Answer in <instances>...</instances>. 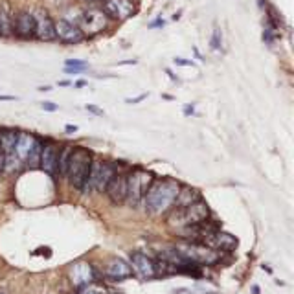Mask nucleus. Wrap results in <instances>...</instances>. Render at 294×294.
<instances>
[{"instance_id":"f257e3e1","label":"nucleus","mask_w":294,"mask_h":294,"mask_svg":"<svg viewBox=\"0 0 294 294\" xmlns=\"http://www.w3.org/2000/svg\"><path fill=\"white\" fill-rule=\"evenodd\" d=\"M180 186L182 184L177 182L175 179H154L145 193L144 201H142L145 212L153 217H160V215L168 213L173 208Z\"/></svg>"},{"instance_id":"f03ea898","label":"nucleus","mask_w":294,"mask_h":294,"mask_svg":"<svg viewBox=\"0 0 294 294\" xmlns=\"http://www.w3.org/2000/svg\"><path fill=\"white\" fill-rule=\"evenodd\" d=\"M92 158H94L92 153L88 149H85V147H72V153H70V160H68V168H67V179L74 189L85 191Z\"/></svg>"},{"instance_id":"7ed1b4c3","label":"nucleus","mask_w":294,"mask_h":294,"mask_svg":"<svg viewBox=\"0 0 294 294\" xmlns=\"http://www.w3.org/2000/svg\"><path fill=\"white\" fill-rule=\"evenodd\" d=\"M204 219H210V208L203 199H199L189 206L171 208L168 215V224L175 230H182V228L193 226Z\"/></svg>"},{"instance_id":"20e7f679","label":"nucleus","mask_w":294,"mask_h":294,"mask_svg":"<svg viewBox=\"0 0 294 294\" xmlns=\"http://www.w3.org/2000/svg\"><path fill=\"white\" fill-rule=\"evenodd\" d=\"M154 179H156L154 173L145 169H133L130 173H127V203L130 206H138Z\"/></svg>"},{"instance_id":"39448f33","label":"nucleus","mask_w":294,"mask_h":294,"mask_svg":"<svg viewBox=\"0 0 294 294\" xmlns=\"http://www.w3.org/2000/svg\"><path fill=\"white\" fill-rule=\"evenodd\" d=\"M177 250L182 254L186 259L193 261L201 267L206 265H217L221 261V252L213 250L212 246L204 245V243H193V241H186L182 245L175 246Z\"/></svg>"},{"instance_id":"423d86ee","label":"nucleus","mask_w":294,"mask_h":294,"mask_svg":"<svg viewBox=\"0 0 294 294\" xmlns=\"http://www.w3.org/2000/svg\"><path fill=\"white\" fill-rule=\"evenodd\" d=\"M116 168L111 162H105L102 158H92L90 171H88V179L85 191H105L107 184L111 180V177L114 175Z\"/></svg>"},{"instance_id":"0eeeda50","label":"nucleus","mask_w":294,"mask_h":294,"mask_svg":"<svg viewBox=\"0 0 294 294\" xmlns=\"http://www.w3.org/2000/svg\"><path fill=\"white\" fill-rule=\"evenodd\" d=\"M109 17L105 15V11L103 10H85L81 13V17H79V22H77V26H79V29L83 31V35L85 37H94V35H100L103 31V29H107V26H109Z\"/></svg>"},{"instance_id":"6e6552de","label":"nucleus","mask_w":294,"mask_h":294,"mask_svg":"<svg viewBox=\"0 0 294 294\" xmlns=\"http://www.w3.org/2000/svg\"><path fill=\"white\" fill-rule=\"evenodd\" d=\"M103 11L109 19L118 20V22H123L135 15L136 11V4L133 0H103Z\"/></svg>"},{"instance_id":"1a4fd4ad","label":"nucleus","mask_w":294,"mask_h":294,"mask_svg":"<svg viewBox=\"0 0 294 294\" xmlns=\"http://www.w3.org/2000/svg\"><path fill=\"white\" fill-rule=\"evenodd\" d=\"M107 197L111 199L112 204H123L127 199V173L116 169L105 188Z\"/></svg>"},{"instance_id":"9d476101","label":"nucleus","mask_w":294,"mask_h":294,"mask_svg":"<svg viewBox=\"0 0 294 294\" xmlns=\"http://www.w3.org/2000/svg\"><path fill=\"white\" fill-rule=\"evenodd\" d=\"M17 129L4 127L0 129V151L4 154V169H13V162H19L15 154V142H17Z\"/></svg>"},{"instance_id":"9b49d317","label":"nucleus","mask_w":294,"mask_h":294,"mask_svg":"<svg viewBox=\"0 0 294 294\" xmlns=\"http://www.w3.org/2000/svg\"><path fill=\"white\" fill-rule=\"evenodd\" d=\"M13 35H17L22 41L35 39V17L31 11L20 10L13 17Z\"/></svg>"},{"instance_id":"f8f14e48","label":"nucleus","mask_w":294,"mask_h":294,"mask_svg":"<svg viewBox=\"0 0 294 294\" xmlns=\"http://www.w3.org/2000/svg\"><path fill=\"white\" fill-rule=\"evenodd\" d=\"M130 269L140 280H153L156 278V269H154V261L151 259L144 252H133L130 254Z\"/></svg>"},{"instance_id":"ddd939ff","label":"nucleus","mask_w":294,"mask_h":294,"mask_svg":"<svg viewBox=\"0 0 294 294\" xmlns=\"http://www.w3.org/2000/svg\"><path fill=\"white\" fill-rule=\"evenodd\" d=\"M31 13L35 17V37L41 41H55V22L48 11L35 10Z\"/></svg>"},{"instance_id":"4468645a","label":"nucleus","mask_w":294,"mask_h":294,"mask_svg":"<svg viewBox=\"0 0 294 294\" xmlns=\"http://www.w3.org/2000/svg\"><path fill=\"white\" fill-rule=\"evenodd\" d=\"M55 39H59L64 44H79L85 39V35L77 24L67 19H59L55 22Z\"/></svg>"},{"instance_id":"2eb2a0df","label":"nucleus","mask_w":294,"mask_h":294,"mask_svg":"<svg viewBox=\"0 0 294 294\" xmlns=\"http://www.w3.org/2000/svg\"><path fill=\"white\" fill-rule=\"evenodd\" d=\"M57 154L59 145L53 140L43 142V149H41V158H39V168L46 171L48 175L57 173Z\"/></svg>"},{"instance_id":"dca6fc26","label":"nucleus","mask_w":294,"mask_h":294,"mask_svg":"<svg viewBox=\"0 0 294 294\" xmlns=\"http://www.w3.org/2000/svg\"><path fill=\"white\" fill-rule=\"evenodd\" d=\"M103 274H105L107 280H111V281H125L133 276V269H130V265L125 259H121V257H112V259L105 265Z\"/></svg>"},{"instance_id":"f3484780","label":"nucleus","mask_w":294,"mask_h":294,"mask_svg":"<svg viewBox=\"0 0 294 294\" xmlns=\"http://www.w3.org/2000/svg\"><path fill=\"white\" fill-rule=\"evenodd\" d=\"M204 245L208 246H212L213 250H217V252H232V250H236V246H237V239L232 234H228V232H222V230H217V232H213L212 236L208 237L206 243Z\"/></svg>"},{"instance_id":"a211bd4d","label":"nucleus","mask_w":294,"mask_h":294,"mask_svg":"<svg viewBox=\"0 0 294 294\" xmlns=\"http://www.w3.org/2000/svg\"><path fill=\"white\" fill-rule=\"evenodd\" d=\"M35 142H37V136L28 133V130H19L17 133V142H15V154H17V158L19 162H24L28 160L29 153L34 149Z\"/></svg>"},{"instance_id":"6ab92c4d","label":"nucleus","mask_w":294,"mask_h":294,"mask_svg":"<svg viewBox=\"0 0 294 294\" xmlns=\"http://www.w3.org/2000/svg\"><path fill=\"white\" fill-rule=\"evenodd\" d=\"M70 280L79 289L83 285L96 280V270L92 269V265H88V263H74L72 269H70Z\"/></svg>"},{"instance_id":"aec40b11","label":"nucleus","mask_w":294,"mask_h":294,"mask_svg":"<svg viewBox=\"0 0 294 294\" xmlns=\"http://www.w3.org/2000/svg\"><path fill=\"white\" fill-rule=\"evenodd\" d=\"M201 199V191L197 188H191V186H180L179 189V195L175 199V204L173 208H182V206H189L193 204L195 201Z\"/></svg>"},{"instance_id":"412c9836","label":"nucleus","mask_w":294,"mask_h":294,"mask_svg":"<svg viewBox=\"0 0 294 294\" xmlns=\"http://www.w3.org/2000/svg\"><path fill=\"white\" fill-rule=\"evenodd\" d=\"M74 145H61L59 147L57 154V173L61 177H67V168H68V160H70V153H72Z\"/></svg>"},{"instance_id":"4be33fe9","label":"nucleus","mask_w":294,"mask_h":294,"mask_svg":"<svg viewBox=\"0 0 294 294\" xmlns=\"http://www.w3.org/2000/svg\"><path fill=\"white\" fill-rule=\"evenodd\" d=\"M0 35H4V37L13 35V17L8 8L0 10Z\"/></svg>"},{"instance_id":"5701e85b","label":"nucleus","mask_w":294,"mask_h":294,"mask_svg":"<svg viewBox=\"0 0 294 294\" xmlns=\"http://www.w3.org/2000/svg\"><path fill=\"white\" fill-rule=\"evenodd\" d=\"M77 294H109L107 287L100 281H90V283L83 285L77 289Z\"/></svg>"},{"instance_id":"b1692460","label":"nucleus","mask_w":294,"mask_h":294,"mask_svg":"<svg viewBox=\"0 0 294 294\" xmlns=\"http://www.w3.org/2000/svg\"><path fill=\"white\" fill-rule=\"evenodd\" d=\"M41 149H43V140H41V138H37V142H35V145H34V149H31V153H29L28 160H26V166H29L31 169H37V168H39Z\"/></svg>"},{"instance_id":"393cba45","label":"nucleus","mask_w":294,"mask_h":294,"mask_svg":"<svg viewBox=\"0 0 294 294\" xmlns=\"http://www.w3.org/2000/svg\"><path fill=\"white\" fill-rule=\"evenodd\" d=\"M212 48H213V50H219V48H221V31H219V28L213 29V35H212Z\"/></svg>"},{"instance_id":"a878e982","label":"nucleus","mask_w":294,"mask_h":294,"mask_svg":"<svg viewBox=\"0 0 294 294\" xmlns=\"http://www.w3.org/2000/svg\"><path fill=\"white\" fill-rule=\"evenodd\" d=\"M88 112H92L94 116H103L105 112H103V109H100L97 105H92V103H87V107H85Z\"/></svg>"},{"instance_id":"bb28decb","label":"nucleus","mask_w":294,"mask_h":294,"mask_svg":"<svg viewBox=\"0 0 294 294\" xmlns=\"http://www.w3.org/2000/svg\"><path fill=\"white\" fill-rule=\"evenodd\" d=\"M67 67H87V61H81V59H68Z\"/></svg>"},{"instance_id":"cd10ccee","label":"nucleus","mask_w":294,"mask_h":294,"mask_svg":"<svg viewBox=\"0 0 294 294\" xmlns=\"http://www.w3.org/2000/svg\"><path fill=\"white\" fill-rule=\"evenodd\" d=\"M87 70V67H67L64 68V72L67 74H81Z\"/></svg>"},{"instance_id":"c85d7f7f","label":"nucleus","mask_w":294,"mask_h":294,"mask_svg":"<svg viewBox=\"0 0 294 294\" xmlns=\"http://www.w3.org/2000/svg\"><path fill=\"white\" fill-rule=\"evenodd\" d=\"M43 109H44V111H57V105H55V103L44 102V103H43Z\"/></svg>"},{"instance_id":"c756f323","label":"nucleus","mask_w":294,"mask_h":294,"mask_svg":"<svg viewBox=\"0 0 294 294\" xmlns=\"http://www.w3.org/2000/svg\"><path fill=\"white\" fill-rule=\"evenodd\" d=\"M76 130H77V125H72V123L64 125V133H67V135H72V133H76Z\"/></svg>"},{"instance_id":"7c9ffc66","label":"nucleus","mask_w":294,"mask_h":294,"mask_svg":"<svg viewBox=\"0 0 294 294\" xmlns=\"http://www.w3.org/2000/svg\"><path fill=\"white\" fill-rule=\"evenodd\" d=\"M175 63H177V64H184V67H189V64H193L191 61H186V59H180V57H175Z\"/></svg>"},{"instance_id":"2f4dec72","label":"nucleus","mask_w":294,"mask_h":294,"mask_svg":"<svg viewBox=\"0 0 294 294\" xmlns=\"http://www.w3.org/2000/svg\"><path fill=\"white\" fill-rule=\"evenodd\" d=\"M145 97H147V94H142V96H138L136 100H127V103H140V102H144Z\"/></svg>"},{"instance_id":"473e14b6","label":"nucleus","mask_w":294,"mask_h":294,"mask_svg":"<svg viewBox=\"0 0 294 294\" xmlns=\"http://www.w3.org/2000/svg\"><path fill=\"white\" fill-rule=\"evenodd\" d=\"M160 26H164V19H156L149 28H160Z\"/></svg>"},{"instance_id":"72a5a7b5","label":"nucleus","mask_w":294,"mask_h":294,"mask_svg":"<svg viewBox=\"0 0 294 294\" xmlns=\"http://www.w3.org/2000/svg\"><path fill=\"white\" fill-rule=\"evenodd\" d=\"M13 100H17L15 96H0V102H13Z\"/></svg>"},{"instance_id":"f704fd0d","label":"nucleus","mask_w":294,"mask_h":294,"mask_svg":"<svg viewBox=\"0 0 294 294\" xmlns=\"http://www.w3.org/2000/svg\"><path fill=\"white\" fill-rule=\"evenodd\" d=\"M83 87H87V81H85V79H79V81L76 83V88H83Z\"/></svg>"},{"instance_id":"c9c22d12","label":"nucleus","mask_w":294,"mask_h":294,"mask_svg":"<svg viewBox=\"0 0 294 294\" xmlns=\"http://www.w3.org/2000/svg\"><path fill=\"white\" fill-rule=\"evenodd\" d=\"M184 114H186V116L193 114V107H189V105H186V107H184Z\"/></svg>"},{"instance_id":"e433bc0d","label":"nucleus","mask_w":294,"mask_h":294,"mask_svg":"<svg viewBox=\"0 0 294 294\" xmlns=\"http://www.w3.org/2000/svg\"><path fill=\"white\" fill-rule=\"evenodd\" d=\"M4 169V154H2V151H0V171Z\"/></svg>"},{"instance_id":"4c0bfd02","label":"nucleus","mask_w":294,"mask_h":294,"mask_svg":"<svg viewBox=\"0 0 294 294\" xmlns=\"http://www.w3.org/2000/svg\"><path fill=\"white\" fill-rule=\"evenodd\" d=\"M252 290H254V294H261V290H259V287H257V285H254V287H252Z\"/></svg>"},{"instance_id":"58836bf2","label":"nucleus","mask_w":294,"mask_h":294,"mask_svg":"<svg viewBox=\"0 0 294 294\" xmlns=\"http://www.w3.org/2000/svg\"><path fill=\"white\" fill-rule=\"evenodd\" d=\"M70 85V81H59V87H68Z\"/></svg>"},{"instance_id":"ea45409f","label":"nucleus","mask_w":294,"mask_h":294,"mask_svg":"<svg viewBox=\"0 0 294 294\" xmlns=\"http://www.w3.org/2000/svg\"><path fill=\"white\" fill-rule=\"evenodd\" d=\"M162 97H164V100H168V102H171V100H173V96H169V94H162Z\"/></svg>"},{"instance_id":"a19ab883","label":"nucleus","mask_w":294,"mask_h":294,"mask_svg":"<svg viewBox=\"0 0 294 294\" xmlns=\"http://www.w3.org/2000/svg\"><path fill=\"white\" fill-rule=\"evenodd\" d=\"M0 294H4V292H0Z\"/></svg>"}]
</instances>
